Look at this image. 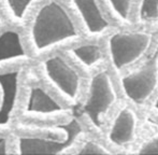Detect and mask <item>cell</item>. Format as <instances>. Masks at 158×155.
Instances as JSON below:
<instances>
[{
	"label": "cell",
	"mask_w": 158,
	"mask_h": 155,
	"mask_svg": "<svg viewBox=\"0 0 158 155\" xmlns=\"http://www.w3.org/2000/svg\"><path fill=\"white\" fill-rule=\"evenodd\" d=\"M23 67L0 71V128L9 126L16 109Z\"/></svg>",
	"instance_id": "cell-7"
},
{
	"label": "cell",
	"mask_w": 158,
	"mask_h": 155,
	"mask_svg": "<svg viewBox=\"0 0 158 155\" xmlns=\"http://www.w3.org/2000/svg\"><path fill=\"white\" fill-rule=\"evenodd\" d=\"M77 154H111V151L108 150L106 147L95 141H86L83 145L81 147L80 151H77Z\"/></svg>",
	"instance_id": "cell-15"
},
{
	"label": "cell",
	"mask_w": 158,
	"mask_h": 155,
	"mask_svg": "<svg viewBox=\"0 0 158 155\" xmlns=\"http://www.w3.org/2000/svg\"><path fill=\"white\" fill-rule=\"evenodd\" d=\"M68 53L83 68L87 70L95 69L103 61V53L97 43H83L68 48Z\"/></svg>",
	"instance_id": "cell-12"
},
{
	"label": "cell",
	"mask_w": 158,
	"mask_h": 155,
	"mask_svg": "<svg viewBox=\"0 0 158 155\" xmlns=\"http://www.w3.org/2000/svg\"><path fill=\"white\" fill-rule=\"evenodd\" d=\"M10 153L8 149V139L3 135H0V155H6Z\"/></svg>",
	"instance_id": "cell-17"
},
{
	"label": "cell",
	"mask_w": 158,
	"mask_h": 155,
	"mask_svg": "<svg viewBox=\"0 0 158 155\" xmlns=\"http://www.w3.org/2000/svg\"><path fill=\"white\" fill-rule=\"evenodd\" d=\"M116 101L117 94L112 78L106 70L98 71L90 79L87 98L83 105L84 112L96 128L101 129L102 119Z\"/></svg>",
	"instance_id": "cell-5"
},
{
	"label": "cell",
	"mask_w": 158,
	"mask_h": 155,
	"mask_svg": "<svg viewBox=\"0 0 158 155\" xmlns=\"http://www.w3.org/2000/svg\"><path fill=\"white\" fill-rule=\"evenodd\" d=\"M29 59L22 36L17 30L4 29L0 31V66L28 63Z\"/></svg>",
	"instance_id": "cell-11"
},
{
	"label": "cell",
	"mask_w": 158,
	"mask_h": 155,
	"mask_svg": "<svg viewBox=\"0 0 158 155\" xmlns=\"http://www.w3.org/2000/svg\"><path fill=\"white\" fill-rule=\"evenodd\" d=\"M64 137L60 139L25 135L17 136L16 153L19 154H63L73 147L75 141L83 134L80 121L72 116L63 123Z\"/></svg>",
	"instance_id": "cell-3"
},
{
	"label": "cell",
	"mask_w": 158,
	"mask_h": 155,
	"mask_svg": "<svg viewBox=\"0 0 158 155\" xmlns=\"http://www.w3.org/2000/svg\"><path fill=\"white\" fill-rule=\"evenodd\" d=\"M48 83L69 103H77L81 95L82 80L79 72L61 55L48 56L41 63Z\"/></svg>",
	"instance_id": "cell-4"
},
{
	"label": "cell",
	"mask_w": 158,
	"mask_h": 155,
	"mask_svg": "<svg viewBox=\"0 0 158 155\" xmlns=\"http://www.w3.org/2000/svg\"><path fill=\"white\" fill-rule=\"evenodd\" d=\"M138 117L131 108L124 107L117 112L109 129L108 138L116 145H126L133 142L137 135Z\"/></svg>",
	"instance_id": "cell-9"
},
{
	"label": "cell",
	"mask_w": 158,
	"mask_h": 155,
	"mask_svg": "<svg viewBox=\"0 0 158 155\" xmlns=\"http://www.w3.org/2000/svg\"><path fill=\"white\" fill-rule=\"evenodd\" d=\"M80 38L74 21L57 0L39 6L29 27V41L35 55H43Z\"/></svg>",
	"instance_id": "cell-1"
},
{
	"label": "cell",
	"mask_w": 158,
	"mask_h": 155,
	"mask_svg": "<svg viewBox=\"0 0 158 155\" xmlns=\"http://www.w3.org/2000/svg\"><path fill=\"white\" fill-rule=\"evenodd\" d=\"M152 36L143 31L114 32L108 39L111 63L117 72L133 66L150 50Z\"/></svg>",
	"instance_id": "cell-2"
},
{
	"label": "cell",
	"mask_w": 158,
	"mask_h": 155,
	"mask_svg": "<svg viewBox=\"0 0 158 155\" xmlns=\"http://www.w3.org/2000/svg\"><path fill=\"white\" fill-rule=\"evenodd\" d=\"M121 86L124 95L135 103H143L150 99L158 86L157 71L148 65L122 77Z\"/></svg>",
	"instance_id": "cell-6"
},
{
	"label": "cell",
	"mask_w": 158,
	"mask_h": 155,
	"mask_svg": "<svg viewBox=\"0 0 158 155\" xmlns=\"http://www.w3.org/2000/svg\"><path fill=\"white\" fill-rule=\"evenodd\" d=\"M137 154H158V134L144 141L138 148Z\"/></svg>",
	"instance_id": "cell-16"
},
{
	"label": "cell",
	"mask_w": 158,
	"mask_h": 155,
	"mask_svg": "<svg viewBox=\"0 0 158 155\" xmlns=\"http://www.w3.org/2000/svg\"><path fill=\"white\" fill-rule=\"evenodd\" d=\"M139 19L143 22L158 19V0H141L139 4Z\"/></svg>",
	"instance_id": "cell-14"
},
{
	"label": "cell",
	"mask_w": 158,
	"mask_h": 155,
	"mask_svg": "<svg viewBox=\"0 0 158 155\" xmlns=\"http://www.w3.org/2000/svg\"><path fill=\"white\" fill-rule=\"evenodd\" d=\"M2 2L11 19L14 22L21 23L25 21L35 0H2Z\"/></svg>",
	"instance_id": "cell-13"
},
{
	"label": "cell",
	"mask_w": 158,
	"mask_h": 155,
	"mask_svg": "<svg viewBox=\"0 0 158 155\" xmlns=\"http://www.w3.org/2000/svg\"><path fill=\"white\" fill-rule=\"evenodd\" d=\"M81 19L86 32L89 36L96 37L104 34L111 27L108 19L99 10L97 0H71Z\"/></svg>",
	"instance_id": "cell-10"
},
{
	"label": "cell",
	"mask_w": 158,
	"mask_h": 155,
	"mask_svg": "<svg viewBox=\"0 0 158 155\" xmlns=\"http://www.w3.org/2000/svg\"><path fill=\"white\" fill-rule=\"evenodd\" d=\"M69 113V109L58 103L41 85L33 84L28 88L24 105V115L29 117H56Z\"/></svg>",
	"instance_id": "cell-8"
},
{
	"label": "cell",
	"mask_w": 158,
	"mask_h": 155,
	"mask_svg": "<svg viewBox=\"0 0 158 155\" xmlns=\"http://www.w3.org/2000/svg\"><path fill=\"white\" fill-rule=\"evenodd\" d=\"M154 109L158 112V97L156 98V100L154 101Z\"/></svg>",
	"instance_id": "cell-18"
},
{
	"label": "cell",
	"mask_w": 158,
	"mask_h": 155,
	"mask_svg": "<svg viewBox=\"0 0 158 155\" xmlns=\"http://www.w3.org/2000/svg\"><path fill=\"white\" fill-rule=\"evenodd\" d=\"M0 23H1V15H0Z\"/></svg>",
	"instance_id": "cell-19"
}]
</instances>
